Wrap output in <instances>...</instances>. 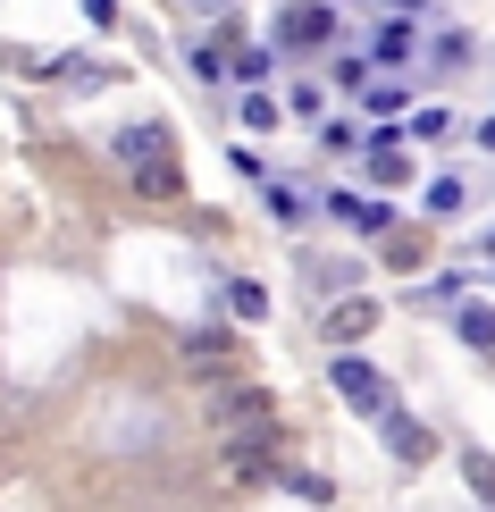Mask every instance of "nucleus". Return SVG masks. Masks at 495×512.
I'll use <instances>...</instances> for the list:
<instances>
[{"label": "nucleus", "instance_id": "f257e3e1", "mask_svg": "<svg viewBox=\"0 0 495 512\" xmlns=\"http://www.w3.org/2000/svg\"><path fill=\"white\" fill-rule=\"evenodd\" d=\"M219 454H227L235 479H269V471H277V420H269V412H261V420H235V429L219 437Z\"/></svg>", "mask_w": 495, "mask_h": 512}, {"label": "nucleus", "instance_id": "f03ea898", "mask_svg": "<svg viewBox=\"0 0 495 512\" xmlns=\"http://www.w3.org/2000/svg\"><path fill=\"white\" fill-rule=\"evenodd\" d=\"M328 387L344 395V403H353V412H386V403H395V395H386V378L370 370V361H353V353H336V370H328Z\"/></svg>", "mask_w": 495, "mask_h": 512}, {"label": "nucleus", "instance_id": "7ed1b4c3", "mask_svg": "<svg viewBox=\"0 0 495 512\" xmlns=\"http://www.w3.org/2000/svg\"><path fill=\"white\" fill-rule=\"evenodd\" d=\"M277 42H286V51H311V42H336V9H328V0H294V9L277 17Z\"/></svg>", "mask_w": 495, "mask_h": 512}, {"label": "nucleus", "instance_id": "20e7f679", "mask_svg": "<svg viewBox=\"0 0 495 512\" xmlns=\"http://www.w3.org/2000/svg\"><path fill=\"white\" fill-rule=\"evenodd\" d=\"M261 412H269V395L244 387V378H219V387H210V420H219V429H235V420H261Z\"/></svg>", "mask_w": 495, "mask_h": 512}, {"label": "nucleus", "instance_id": "39448f33", "mask_svg": "<svg viewBox=\"0 0 495 512\" xmlns=\"http://www.w3.org/2000/svg\"><path fill=\"white\" fill-rule=\"evenodd\" d=\"M386 454H395V462H428V454H437V445H428V429H420V420L412 412H395V403H386Z\"/></svg>", "mask_w": 495, "mask_h": 512}, {"label": "nucleus", "instance_id": "423d86ee", "mask_svg": "<svg viewBox=\"0 0 495 512\" xmlns=\"http://www.w3.org/2000/svg\"><path fill=\"white\" fill-rule=\"evenodd\" d=\"M118 160H126V168L168 160V126H152V118H143V126H118Z\"/></svg>", "mask_w": 495, "mask_h": 512}, {"label": "nucleus", "instance_id": "0eeeda50", "mask_svg": "<svg viewBox=\"0 0 495 512\" xmlns=\"http://www.w3.org/2000/svg\"><path fill=\"white\" fill-rule=\"evenodd\" d=\"M370 328H378V303H361V294H344V303L328 311V336H336V345H361Z\"/></svg>", "mask_w": 495, "mask_h": 512}, {"label": "nucleus", "instance_id": "6e6552de", "mask_svg": "<svg viewBox=\"0 0 495 512\" xmlns=\"http://www.w3.org/2000/svg\"><path fill=\"white\" fill-rule=\"evenodd\" d=\"M126 177H135V194H143V202H168V194L185 185V177H177V152H168V160H143V168H126Z\"/></svg>", "mask_w": 495, "mask_h": 512}, {"label": "nucleus", "instance_id": "1a4fd4ad", "mask_svg": "<svg viewBox=\"0 0 495 512\" xmlns=\"http://www.w3.org/2000/svg\"><path fill=\"white\" fill-rule=\"evenodd\" d=\"M370 177H378V185H412V160H403V143H395V135H378V143H370Z\"/></svg>", "mask_w": 495, "mask_h": 512}, {"label": "nucleus", "instance_id": "9d476101", "mask_svg": "<svg viewBox=\"0 0 495 512\" xmlns=\"http://www.w3.org/2000/svg\"><path fill=\"white\" fill-rule=\"evenodd\" d=\"M454 328H462V345H479V353L495 345V311H487V303H462V311H454Z\"/></svg>", "mask_w": 495, "mask_h": 512}, {"label": "nucleus", "instance_id": "9b49d317", "mask_svg": "<svg viewBox=\"0 0 495 512\" xmlns=\"http://www.w3.org/2000/svg\"><path fill=\"white\" fill-rule=\"evenodd\" d=\"M336 219H344V227H361V236H378L386 210H378V202H361V194H336Z\"/></svg>", "mask_w": 495, "mask_h": 512}, {"label": "nucleus", "instance_id": "f8f14e48", "mask_svg": "<svg viewBox=\"0 0 495 512\" xmlns=\"http://www.w3.org/2000/svg\"><path fill=\"white\" fill-rule=\"evenodd\" d=\"M378 59H386V68H403V59H412V26L386 17V26H378Z\"/></svg>", "mask_w": 495, "mask_h": 512}, {"label": "nucleus", "instance_id": "ddd939ff", "mask_svg": "<svg viewBox=\"0 0 495 512\" xmlns=\"http://www.w3.org/2000/svg\"><path fill=\"white\" fill-rule=\"evenodd\" d=\"M227 303H235V319H261V311H269V294L252 286V277H235V286H227Z\"/></svg>", "mask_w": 495, "mask_h": 512}, {"label": "nucleus", "instance_id": "4468645a", "mask_svg": "<svg viewBox=\"0 0 495 512\" xmlns=\"http://www.w3.org/2000/svg\"><path fill=\"white\" fill-rule=\"evenodd\" d=\"M412 135L420 143H445V135H454V110H412Z\"/></svg>", "mask_w": 495, "mask_h": 512}, {"label": "nucleus", "instance_id": "2eb2a0df", "mask_svg": "<svg viewBox=\"0 0 495 512\" xmlns=\"http://www.w3.org/2000/svg\"><path fill=\"white\" fill-rule=\"evenodd\" d=\"M428 59H437V68H462V59H470V34H437V42H428Z\"/></svg>", "mask_w": 495, "mask_h": 512}, {"label": "nucleus", "instance_id": "dca6fc26", "mask_svg": "<svg viewBox=\"0 0 495 512\" xmlns=\"http://www.w3.org/2000/svg\"><path fill=\"white\" fill-rule=\"evenodd\" d=\"M428 210H437V219H445V210H462V177H437V185H428Z\"/></svg>", "mask_w": 495, "mask_h": 512}, {"label": "nucleus", "instance_id": "f3484780", "mask_svg": "<svg viewBox=\"0 0 495 512\" xmlns=\"http://www.w3.org/2000/svg\"><path fill=\"white\" fill-rule=\"evenodd\" d=\"M286 487H294V496H311V504H328V496H336V487L319 479V471H286Z\"/></svg>", "mask_w": 495, "mask_h": 512}, {"label": "nucleus", "instance_id": "a211bd4d", "mask_svg": "<svg viewBox=\"0 0 495 512\" xmlns=\"http://www.w3.org/2000/svg\"><path fill=\"white\" fill-rule=\"evenodd\" d=\"M462 471H470V487H479V496L495 504V462H487V454H462Z\"/></svg>", "mask_w": 495, "mask_h": 512}, {"label": "nucleus", "instance_id": "6ab92c4d", "mask_svg": "<svg viewBox=\"0 0 495 512\" xmlns=\"http://www.w3.org/2000/svg\"><path fill=\"white\" fill-rule=\"evenodd\" d=\"M244 126H261V135H269V126H277V101H269V93H244Z\"/></svg>", "mask_w": 495, "mask_h": 512}, {"label": "nucleus", "instance_id": "aec40b11", "mask_svg": "<svg viewBox=\"0 0 495 512\" xmlns=\"http://www.w3.org/2000/svg\"><path fill=\"white\" fill-rule=\"evenodd\" d=\"M269 76V51H235V84H261Z\"/></svg>", "mask_w": 495, "mask_h": 512}, {"label": "nucleus", "instance_id": "412c9836", "mask_svg": "<svg viewBox=\"0 0 495 512\" xmlns=\"http://www.w3.org/2000/svg\"><path fill=\"white\" fill-rule=\"evenodd\" d=\"M403 110V84H370V118H395Z\"/></svg>", "mask_w": 495, "mask_h": 512}, {"label": "nucleus", "instance_id": "4be33fe9", "mask_svg": "<svg viewBox=\"0 0 495 512\" xmlns=\"http://www.w3.org/2000/svg\"><path fill=\"white\" fill-rule=\"evenodd\" d=\"M219 9H227V0H193V17H219Z\"/></svg>", "mask_w": 495, "mask_h": 512}]
</instances>
